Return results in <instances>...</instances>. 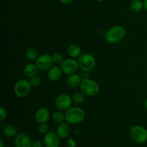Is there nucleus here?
I'll use <instances>...</instances> for the list:
<instances>
[{
  "mask_svg": "<svg viewBox=\"0 0 147 147\" xmlns=\"http://www.w3.org/2000/svg\"><path fill=\"white\" fill-rule=\"evenodd\" d=\"M65 121L70 125H76L82 123L86 118V113L82 108L74 106L65 112Z\"/></svg>",
  "mask_w": 147,
  "mask_h": 147,
  "instance_id": "nucleus-1",
  "label": "nucleus"
},
{
  "mask_svg": "<svg viewBox=\"0 0 147 147\" xmlns=\"http://www.w3.org/2000/svg\"><path fill=\"white\" fill-rule=\"evenodd\" d=\"M126 30L121 25H113L111 27L105 34V38L109 44H116L121 42L126 37Z\"/></svg>",
  "mask_w": 147,
  "mask_h": 147,
  "instance_id": "nucleus-2",
  "label": "nucleus"
},
{
  "mask_svg": "<svg viewBox=\"0 0 147 147\" xmlns=\"http://www.w3.org/2000/svg\"><path fill=\"white\" fill-rule=\"evenodd\" d=\"M80 90L83 91L86 96L93 97L97 96L100 92V86L96 80L86 78H83L80 86Z\"/></svg>",
  "mask_w": 147,
  "mask_h": 147,
  "instance_id": "nucleus-3",
  "label": "nucleus"
},
{
  "mask_svg": "<svg viewBox=\"0 0 147 147\" xmlns=\"http://www.w3.org/2000/svg\"><path fill=\"white\" fill-rule=\"evenodd\" d=\"M79 69L84 73L92 71L96 67V61L94 56L90 53H82L78 58Z\"/></svg>",
  "mask_w": 147,
  "mask_h": 147,
  "instance_id": "nucleus-4",
  "label": "nucleus"
},
{
  "mask_svg": "<svg viewBox=\"0 0 147 147\" xmlns=\"http://www.w3.org/2000/svg\"><path fill=\"white\" fill-rule=\"evenodd\" d=\"M32 88V87L29 80L26 79H20L14 83L13 90L17 97L23 98L30 95Z\"/></svg>",
  "mask_w": 147,
  "mask_h": 147,
  "instance_id": "nucleus-5",
  "label": "nucleus"
},
{
  "mask_svg": "<svg viewBox=\"0 0 147 147\" xmlns=\"http://www.w3.org/2000/svg\"><path fill=\"white\" fill-rule=\"evenodd\" d=\"M131 139L136 144H144L147 142V129L141 125H134L129 131Z\"/></svg>",
  "mask_w": 147,
  "mask_h": 147,
  "instance_id": "nucleus-6",
  "label": "nucleus"
},
{
  "mask_svg": "<svg viewBox=\"0 0 147 147\" xmlns=\"http://www.w3.org/2000/svg\"><path fill=\"white\" fill-rule=\"evenodd\" d=\"M73 102V98L69 95L62 93L57 96L55 100V106L57 110L65 112L72 107Z\"/></svg>",
  "mask_w": 147,
  "mask_h": 147,
  "instance_id": "nucleus-7",
  "label": "nucleus"
},
{
  "mask_svg": "<svg viewBox=\"0 0 147 147\" xmlns=\"http://www.w3.org/2000/svg\"><path fill=\"white\" fill-rule=\"evenodd\" d=\"M60 67L63 73L68 76L73 73H76V72L79 69L78 60L73 57L65 59L63 63L60 65Z\"/></svg>",
  "mask_w": 147,
  "mask_h": 147,
  "instance_id": "nucleus-8",
  "label": "nucleus"
},
{
  "mask_svg": "<svg viewBox=\"0 0 147 147\" xmlns=\"http://www.w3.org/2000/svg\"><path fill=\"white\" fill-rule=\"evenodd\" d=\"M36 65L40 71H47L53 66V57L49 54H42L38 57L35 61Z\"/></svg>",
  "mask_w": 147,
  "mask_h": 147,
  "instance_id": "nucleus-9",
  "label": "nucleus"
},
{
  "mask_svg": "<svg viewBox=\"0 0 147 147\" xmlns=\"http://www.w3.org/2000/svg\"><path fill=\"white\" fill-rule=\"evenodd\" d=\"M43 143L46 147H59L60 145V138L56 131H49L45 134Z\"/></svg>",
  "mask_w": 147,
  "mask_h": 147,
  "instance_id": "nucleus-10",
  "label": "nucleus"
},
{
  "mask_svg": "<svg viewBox=\"0 0 147 147\" xmlns=\"http://www.w3.org/2000/svg\"><path fill=\"white\" fill-rule=\"evenodd\" d=\"M32 142L31 138L24 133L17 134L14 139L15 147H32Z\"/></svg>",
  "mask_w": 147,
  "mask_h": 147,
  "instance_id": "nucleus-11",
  "label": "nucleus"
},
{
  "mask_svg": "<svg viewBox=\"0 0 147 147\" xmlns=\"http://www.w3.org/2000/svg\"><path fill=\"white\" fill-rule=\"evenodd\" d=\"M50 117V113L46 108L42 107L37 109L34 113V120L38 124L47 123Z\"/></svg>",
  "mask_w": 147,
  "mask_h": 147,
  "instance_id": "nucleus-12",
  "label": "nucleus"
},
{
  "mask_svg": "<svg viewBox=\"0 0 147 147\" xmlns=\"http://www.w3.org/2000/svg\"><path fill=\"white\" fill-rule=\"evenodd\" d=\"M63 73L60 66L53 65L47 70V78L52 82L58 81L61 78Z\"/></svg>",
  "mask_w": 147,
  "mask_h": 147,
  "instance_id": "nucleus-13",
  "label": "nucleus"
},
{
  "mask_svg": "<svg viewBox=\"0 0 147 147\" xmlns=\"http://www.w3.org/2000/svg\"><path fill=\"white\" fill-rule=\"evenodd\" d=\"M56 133L57 134L60 139L67 138L70 133V124L66 121L59 123L58 126H57V129H56Z\"/></svg>",
  "mask_w": 147,
  "mask_h": 147,
  "instance_id": "nucleus-14",
  "label": "nucleus"
},
{
  "mask_svg": "<svg viewBox=\"0 0 147 147\" xmlns=\"http://www.w3.org/2000/svg\"><path fill=\"white\" fill-rule=\"evenodd\" d=\"M39 69L35 63H28L24 66L23 69V73L27 78H31L34 76H37Z\"/></svg>",
  "mask_w": 147,
  "mask_h": 147,
  "instance_id": "nucleus-15",
  "label": "nucleus"
},
{
  "mask_svg": "<svg viewBox=\"0 0 147 147\" xmlns=\"http://www.w3.org/2000/svg\"><path fill=\"white\" fill-rule=\"evenodd\" d=\"M82 80H83V78L80 75L77 73H73V74L69 75L66 80V83L67 86L70 87L76 88L80 86Z\"/></svg>",
  "mask_w": 147,
  "mask_h": 147,
  "instance_id": "nucleus-16",
  "label": "nucleus"
},
{
  "mask_svg": "<svg viewBox=\"0 0 147 147\" xmlns=\"http://www.w3.org/2000/svg\"><path fill=\"white\" fill-rule=\"evenodd\" d=\"M67 54L70 57L73 58H78L80 57L81 53V48L77 44H71L67 47Z\"/></svg>",
  "mask_w": 147,
  "mask_h": 147,
  "instance_id": "nucleus-17",
  "label": "nucleus"
},
{
  "mask_svg": "<svg viewBox=\"0 0 147 147\" xmlns=\"http://www.w3.org/2000/svg\"><path fill=\"white\" fill-rule=\"evenodd\" d=\"M3 134L5 136L9 138L15 137L18 134V131L17 129L13 125H7L3 129Z\"/></svg>",
  "mask_w": 147,
  "mask_h": 147,
  "instance_id": "nucleus-18",
  "label": "nucleus"
},
{
  "mask_svg": "<svg viewBox=\"0 0 147 147\" xmlns=\"http://www.w3.org/2000/svg\"><path fill=\"white\" fill-rule=\"evenodd\" d=\"M25 57L30 61H36L39 57L37 50L34 47H28L25 51Z\"/></svg>",
  "mask_w": 147,
  "mask_h": 147,
  "instance_id": "nucleus-19",
  "label": "nucleus"
},
{
  "mask_svg": "<svg viewBox=\"0 0 147 147\" xmlns=\"http://www.w3.org/2000/svg\"><path fill=\"white\" fill-rule=\"evenodd\" d=\"M52 119L55 123H57V124L64 122V121H65V115L64 111L60 110L55 111L52 114Z\"/></svg>",
  "mask_w": 147,
  "mask_h": 147,
  "instance_id": "nucleus-20",
  "label": "nucleus"
},
{
  "mask_svg": "<svg viewBox=\"0 0 147 147\" xmlns=\"http://www.w3.org/2000/svg\"><path fill=\"white\" fill-rule=\"evenodd\" d=\"M129 7H130V9L134 12H140L143 9H144V1L141 0H133L131 2Z\"/></svg>",
  "mask_w": 147,
  "mask_h": 147,
  "instance_id": "nucleus-21",
  "label": "nucleus"
},
{
  "mask_svg": "<svg viewBox=\"0 0 147 147\" xmlns=\"http://www.w3.org/2000/svg\"><path fill=\"white\" fill-rule=\"evenodd\" d=\"M86 95L83 93V91H77L76 93H73L72 98H73V101L76 104H81L86 100Z\"/></svg>",
  "mask_w": 147,
  "mask_h": 147,
  "instance_id": "nucleus-22",
  "label": "nucleus"
},
{
  "mask_svg": "<svg viewBox=\"0 0 147 147\" xmlns=\"http://www.w3.org/2000/svg\"><path fill=\"white\" fill-rule=\"evenodd\" d=\"M29 81H30V84H31L32 88L39 87L42 83L41 78L38 76H35L34 77L31 78H29Z\"/></svg>",
  "mask_w": 147,
  "mask_h": 147,
  "instance_id": "nucleus-23",
  "label": "nucleus"
},
{
  "mask_svg": "<svg viewBox=\"0 0 147 147\" xmlns=\"http://www.w3.org/2000/svg\"><path fill=\"white\" fill-rule=\"evenodd\" d=\"M52 57H53V62L56 65H60L64 60V57H63V55L60 53H55L52 55Z\"/></svg>",
  "mask_w": 147,
  "mask_h": 147,
  "instance_id": "nucleus-24",
  "label": "nucleus"
},
{
  "mask_svg": "<svg viewBox=\"0 0 147 147\" xmlns=\"http://www.w3.org/2000/svg\"><path fill=\"white\" fill-rule=\"evenodd\" d=\"M38 131L40 134H46L47 132H49V126L47 125V123H40L38 126Z\"/></svg>",
  "mask_w": 147,
  "mask_h": 147,
  "instance_id": "nucleus-25",
  "label": "nucleus"
},
{
  "mask_svg": "<svg viewBox=\"0 0 147 147\" xmlns=\"http://www.w3.org/2000/svg\"><path fill=\"white\" fill-rule=\"evenodd\" d=\"M7 109H5L3 106H1L0 107V121H2L4 119L7 118Z\"/></svg>",
  "mask_w": 147,
  "mask_h": 147,
  "instance_id": "nucleus-26",
  "label": "nucleus"
},
{
  "mask_svg": "<svg viewBox=\"0 0 147 147\" xmlns=\"http://www.w3.org/2000/svg\"><path fill=\"white\" fill-rule=\"evenodd\" d=\"M67 144L68 147H76V146H77V142L73 138H68L67 139Z\"/></svg>",
  "mask_w": 147,
  "mask_h": 147,
  "instance_id": "nucleus-27",
  "label": "nucleus"
},
{
  "mask_svg": "<svg viewBox=\"0 0 147 147\" xmlns=\"http://www.w3.org/2000/svg\"><path fill=\"white\" fill-rule=\"evenodd\" d=\"M44 145V143H42L40 140H36L32 142V147H43Z\"/></svg>",
  "mask_w": 147,
  "mask_h": 147,
  "instance_id": "nucleus-28",
  "label": "nucleus"
},
{
  "mask_svg": "<svg viewBox=\"0 0 147 147\" xmlns=\"http://www.w3.org/2000/svg\"><path fill=\"white\" fill-rule=\"evenodd\" d=\"M62 4H65V5H67V4H70L73 2L74 0H59Z\"/></svg>",
  "mask_w": 147,
  "mask_h": 147,
  "instance_id": "nucleus-29",
  "label": "nucleus"
},
{
  "mask_svg": "<svg viewBox=\"0 0 147 147\" xmlns=\"http://www.w3.org/2000/svg\"><path fill=\"white\" fill-rule=\"evenodd\" d=\"M144 9L147 11V0H144Z\"/></svg>",
  "mask_w": 147,
  "mask_h": 147,
  "instance_id": "nucleus-30",
  "label": "nucleus"
},
{
  "mask_svg": "<svg viewBox=\"0 0 147 147\" xmlns=\"http://www.w3.org/2000/svg\"><path fill=\"white\" fill-rule=\"evenodd\" d=\"M0 147H4V143L3 139H0Z\"/></svg>",
  "mask_w": 147,
  "mask_h": 147,
  "instance_id": "nucleus-31",
  "label": "nucleus"
},
{
  "mask_svg": "<svg viewBox=\"0 0 147 147\" xmlns=\"http://www.w3.org/2000/svg\"><path fill=\"white\" fill-rule=\"evenodd\" d=\"M144 107L146 108V109L147 110V98H146V100H145V101H144Z\"/></svg>",
  "mask_w": 147,
  "mask_h": 147,
  "instance_id": "nucleus-32",
  "label": "nucleus"
},
{
  "mask_svg": "<svg viewBox=\"0 0 147 147\" xmlns=\"http://www.w3.org/2000/svg\"><path fill=\"white\" fill-rule=\"evenodd\" d=\"M96 1H98V2H102V1H105V0H96Z\"/></svg>",
  "mask_w": 147,
  "mask_h": 147,
  "instance_id": "nucleus-33",
  "label": "nucleus"
}]
</instances>
